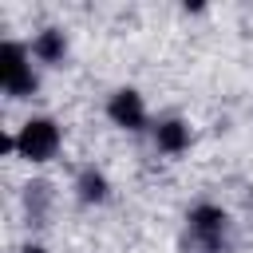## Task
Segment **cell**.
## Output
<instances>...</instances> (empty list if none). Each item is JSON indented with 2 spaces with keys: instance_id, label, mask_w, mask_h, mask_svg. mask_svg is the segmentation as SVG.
Segmentation results:
<instances>
[{
  "instance_id": "6",
  "label": "cell",
  "mask_w": 253,
  "mask_h": 253,
  "mask_svg": "<svg viewBox=\"0 0 253 253\" xmlns=\"http://www.w3.org/2000/svg\"><path fill=\"white\" fill-rule=\"evenodd\" d=\"M186 142H190V130H186L178 119H170V123L158 126V146H162V150L178 154V150H186Z\"/></svg>"
},
{
  "instance_id": "5",
  "label": "cell",
  "mask_w": 253,
  "mask_h": 253,
  "mask_svg": "<svg viewBox=\"0 0 253 253\" xmlns=\"http://www.w3.org/2000/svg\"><path fill=\"white\" fill-rule=\"evenodd\" d=\"M32 51L43 59V63H55V59H63V51H67V43H63V32H43L36 43H32Z\"/></svg>"
},
{
  "instance_id": "3",
  "label": "cell",
  "mask_w": 253,
  "mask_h": 253,
  "mask_svg": "<svg viewBox=\"0 0 253 253\" xmlns=\"http://www.w3.org/2000/svg\"><path fill=\"white\" fill-rule=\"evenodd\" d=\"M190 229L206 241L210 253H217V249H221V233H225V213L213 210V206H198V210L190 213Z\"/></svg>"
},
{
  "instance_id": "8",
  "label": "cell",
  "mask_w": 253,
  "mask_h": 253,
  "mask_svg": "<svg viewBox=\"0 0 253 253\" xmlns=\"http://www.w3.org/2000/svg\"><path fill=\"white\" fill-rule=\"evenodd\" d=\"M24 253H43V249H36V245H32V249H24Z\"/></svg>"
},
{
  "instance_id": "1",
  "label": "cell",
  "mask_w": 253,
  "mask_h": 253,
  "mask_svg": "<svg viewBox=\"0 0 253 253\" xmlns=\"http://www.w3.org/2000/svg\"><path fill=\"white\" fill-rule=\"evenodd\" d=\"M55 146H59V126H55L51 119H32V123H24V130H20V138H16V150H20L24 158H32V162L51 158Z\"/></svg>"
},
{
  "instance_id": "2",
  "label": "cell",
  "mask_w": 253,
  "mask_h": 253,
  "mask_svg": "<svg viewBox=\"0 0 253 253\" xmlns=\"http://www.w3.org/2000/svg\"><path fill=\"white\" fill-rule=\"evenodd\" d=\"M0 83L8 95H32L36 91V75L28 67V55L20 43H4L0 51Z\"/></svg>"
},
{
  "instance_id": "7",
  "label": "cell",
  "mask_w": 253,
  "mask_h": 253,
  "mask_svg": "<svg viewBox=\"0 0 253 253\" xmlns=\"http://www.w3.org/2000/svg\"><path fill=\"white\" fill-rule=\"evenodd\" d=\"M79 198H83V202H103V198H107V182H103V174L87 170V174L79 178Z\"/></svg>"
},
{
  "instance_id": "4",
  "label": "cell",
  "mask_w": 253,
  "mask_h": 253,
  "mask_svg": "<svg viewBox=\"0 0 253 253\" xmlns=\"http://www.w3.org/2000/svg\"><path fill=\"white\" fill-rule=\"evenodd\" d=\"M111 119L119 123V126H126V130H138L142 126V99L134 95V91H119L115 99H111Z\"/></svg>"
}]
</instances>
